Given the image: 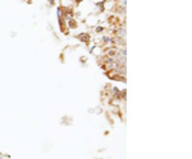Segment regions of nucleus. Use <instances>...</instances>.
<instances>
[{"mask_svg":"<svg viewBox=\"0 0 192 159\" xmlns=\"http://www.w3.org/2000/svg\"><path fill=\"white\" fill-rule=\"evenodd\" d=\"M58 17H59V20L62 22V19H63V9L62 8H59L58 9Z\"/></svg>","mask_w":192,"mask_h":159,"instance_id":"2","label":"nucleus"},{"mask_svg":"<svg viewBox=\"0 0 192 159\" xmlns=\"http://www.w3.org/2000/svg\"><path fill=\"white\" fill-rule=\"evenodd\" d=\"M117 34L119 36V38H124V37H126V29H124V28H121V29L118 31Z\"/></svg>","mask_w":192,"mask_h":159,"instance_id":"1","label":"nucleus"},{"mask_svg":"<svg viewBox=\"0 0 192 159\" xmlns=\"http://www.w3.org/2000/svg\"><path fill=\"white\" fill-rule=\"evenodd\" d=\"M77 1H82V0H77Z\"/></svg>","mask_w":192,"mask_h":159,"instance_id":"3","label":"nucleus"}]
</instances>
